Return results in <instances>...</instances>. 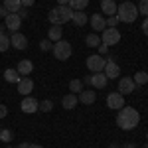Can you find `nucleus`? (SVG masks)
Listing matches in <instances>:
<instances>
[{
    "label": "nucleus",
    "instance_id": "obj_17",
    "mask_svg": "<svg viewBox=\"0 0 148 148\" xmlns=\"http://www.w3.org/2000/svg\"><path fill=\"white\" fill-rule=\"evenodd\" d=\"M107 83H109V79H107V75L105 73H93L91 75V85L93 89H105L107 87Z\"/></svg>",
    "mask_w": 148,
    "mask_h": 148
},
{
    "label": "nucleus",
    "instance_id": "obj_14",
    "mask_svg": "<svg viewBox=\"0 0 148 148\" xmlns=\"http://www.w3.org/2000/svg\"><path fill=\"white\" fill-rule=\"evenodd\" d=\"M16 71H18L20 75H24V77H28V75L34 71V61H32V59H20L18 65H16Z\"/></svg>",
    "mask_w": 148,
    "mask_h": 148
},
{
    "label": "nucleus",
    "instance_id": "obj_16",
    "mask_svg": "<svg viewBox=\"0 0 148 148\" xmlns=\"http://www.w3.org/2000/svg\"><path fill=\"white\" fill-rule=\"evenodd\" d=\"M77 99H79V103H83V105H93V103L97 101V93H95V89H83V91L77 95Z\"/></svg>",
    "mask_w": 148,
    "mask_h": 148
},
{
    "label": "nucleus",
    "instance_id": "obj_50",
    "mask_svg": "<svg viewBox=\"0 0 148 148\" xmlns=\"http://www.w3.org/2000/svg\"><path fill=\"white\" fill-rule=\"evenodd\" d=\"M146 93H148V91H146Z\"/></svg>",
    "mask_w": 148,
    "mask_h": 148
},
{
    "label": "nucleus",
    "instance_id": "obj_9",
    "mask_svg": "<svg viewBox=\"0 0 148 148\" xmlns=\"http://www.w3.org/2000/svg\"><path fill=\"white\" fill-rule=\"evenodd\" d=\"M16 85H18V93L24 95V97L32 95V91H34V79L32 77H22Z\"/></svg>",
    "mask_w": 148,
    "mask_h": 148
},
{
    "label": "nucleus",
    "instance_id": "obj_1",
    "mask_svg": "<svg viewBox=\"0 0 148 148\" xmlns=\"http://www.w3.org/2000/svg\"><path fill=\"white\" fill-rule=\"evenodd\" d=\"M138 123H140V113L134 107H123V109H119L116 125H119L121 130H132V128L138 126Z\"/></svg>",
    "mask_w": 148,
    "mask_h": 148
},
{
    "label": "nucleus",
    "instance_id": "obj_41",
    "mask_svg": "<svg viewBox=\"0 0 148 148\" xmlns=\"http://www.w3.org/2000/svg\"><path fill=\"white\" fill-rule=\"evenodd\" d=\"M57 4H59V6H67L69 0H57Z\"/></svg>",
    "mask_w": 148,
    "mask_h": 148
},
{
    "label": "nucleus",
    "instance_id": "obj_21",
    "mask_svg": "<svg viewBox=\"0 0 148 148\" xmlns=\"http://www.w3.org/2000/svg\"><path fill=\"white\" fill-rule=\"evenodd\" d=\"M61 36H63V28H61V26H51L49 32H47V40L56 44V42L61 40Z\"/></svg>",
    "mask_w": 148,
    "mask_h": 148
},
{
    "label": "nucleus",
    "instance_id": "obj_34",
    "mask_svg": "<svg viewBox=\"0 0 148 148\" xmlns=\"http://www.w3.org/2000/svg\"><path fill=\"white\" fill-rule=\"evenodd\" d=\"M6 114H8V107H6V105H2V103H0V119H4V116H6Z\"/></svg>",
    "mask_w": 148,
    "mask_h": 148
},
{
    "label": "nucleus",
    "instance_id": "obj_37",
    "mask_svg": "<svg viewBox=\"0 0 148 148\" xmlns=\"http://www.w3.org/2000/svg\"><path fill=\"white\" fill-rule=\"evenodd\" d=\"M20 2H22L24 8H30V6H34V4H36V0H20Z\"/></svg>",
    "mask_w": 148,
    "mask_h": 148
},
{
    "label": "nucleus",
    "instance_id": "obj_6",
    "mask_svg": "<svg viewBox=\"0 0 148 148\" xmlns=\"http://www.w3.org/2000/svg\"><path fill=\"white\" fill-rule=\"evenodd\" d=\"M121 42V32L116 30V28H105L103 30V36H101V44L105 46H116Z\"/></svg>",
    "mask_w": 148,
    "mask_h": 148
},
{
    "label": "nucleus",
    "instance_id": "obj_27",
    "mask_svg": "<svg viewBox=\"0 0 148 148\" xmlns=\"http://www.w3.org/2000/svg\"><path fill=\"white\" fill-rule=\"evenodd\" d=\"M132 81H134L136 85H146L148 83V73L146 71H136L134 77H132Z\"/></svg>",
    "mask_w": 148,
    "mask_h": 148
},
{
    "label": "nucleus",
    "instance_id": "obj_46",
    "mask_svg": "<svg viewBox=\"0 0 148 148\" xmlns=\"http://www.w3.org/2000/svg\"><path fill=\"white\" fill-rule=\"evenodd\" d=\"M142 148H148V140H146V144H144V146H142Z\"/></svg>",
    "mask_w": 148,
    "mask_h": 148
},
{
    "label": "nucleus",
    "instance_id": "obj_10",
    "mask_svg": "<svg viewBox=\"0 0 148 148\" xmlns=\"http://www.w3.org/2000/svg\"><path fill=\"white\" fill-rule=\"evenodd\" d=\"M4 26H6V30H10L12 34H14V32L20 30V26H22V18H20L18 14H8V16L4 18Z\"/></svg>",
    "mask_w": 148,
    "mask_h": 148
},
{
    "label": "nucleus",
    "instance_id": "obj_48",
    "mask_svg": "<svg viewBox=\"0 0 148 148\" xmlns=\"http://www.w3.org/2000/svg\"><path fill=\"white\" fill-rule=\"evenodd\" d=\"M6 148H12V146H6Z\"/></svg>",
    "mask_w": 148,
    "mask_h": 148
},
{
    "label": "nucleus",
    "instance_id": "obj_49",
    "mask_svg": "<svg viewBox=\"0 0 148 148\" xmlns=\"http://www.w3.org/2000/svg\"><path fill=\"white\" fill-rule=\"evenodd\" d=\"M0 130H2V128H0Z\"/></svg>",
    "mask_w": 148,
    "mask_h": 148
},
{
    "label": "nucleus",
    "instance_id": "obj_29",
    "mask_svg": "<svg viewBox=\"0 0 148 148\" xmlns=\"http://www.w3.org/2000/svg\"><path fill=\"white\" fill-rule=\"evenodd\" d=\"M40 111H44V113H49V111H53V101L51 99H46V101L40 103Z\"/></svg>",
    "mask_w": 148,
    "mask_h": 148
},
{
    "label": "nucleus",
    "instance_id": "obj_2",
    "mask_svg": "<svg viewBox=\"0 0 148 148\" xmlns=\"http://www.w3.org/2000/svg\"><path fill=\"white\" fill-rule=\"evenodd\" d=\"M71 16H73V10L69 8V6H59L57 4L56 8H51L49 14H47V20L51 26H63L65 22L71 20Z\"/></svg>",
    "mask_w": 148,
    "mask_h": 148
},
{
    "label": "nucleus",
    "instance_id": "obj_45",
    "mask_svg": "<svg viewBox=\"0 0 148 148\" xmlns=\"http://www.w3.org/2000/svg\"><path fill=\"white\" fill-rule=\"evenodd\" d=\"M109 148H119V146H116V144H109Z\"/></svg>",
    "mask_w": 148,
    "mask_h": 148
},
{
    "label": "nucleus",
    "instance_id": "obj_4",
    "mask_svg": "<svg viewBox=\"0 0 148 148\" xmlns=\"http://www.w3.org/2000/svg\"><path fill=\"white\" fill-rule=\"evenodd\" d=\"M51 51H53V57L56 59H59V61H65V59H69L71 57V53H73V47H71V44H69L67 40H59V42H56L53 44V47H51Z\"/></svg>",
    "mask_w": 148,
    "mask_h": 148
},
{
    "label": "nucleus",
    "instance_id": "obj_18",
    "mask_svg": "<svg viewBox=\"0 0 148 148\" xmlns=\"http://www.w3.org/2000/svg\"><path fill=\"white\" fill-rule=\"evenodd\" d=\"M77 103H79V99H77V95H75V93H69V95H63V97H61V107H63L65 111L75 109V107H77Z\"/></svg>",
    "mask_w": 148,
    "mask_h": 148
},
{
    "label": "nucleus",
    "instance_id": "obj_23",
    "mask_svg": "<svg viewBox=\"0 0 148 148\" xmlns=\"http://www.w3.org/2000/svg\"><path fill=\"white\" fill-rule=\"evenodd\" d=\"M4 79L8 81V83H18V81L22 79V77H20V73H18L16 69L8 67V69H6V71H4Z\"/></svg>",
    "mask_w": 148,
    "mask_h": 148
},
{
    "label": "nucleus",
    "instance_id": "obj_39",
    "mask_svg": "<svg viewBox=\"0 0 148 148\" xmlns=\"http://www.w3.org/2000/svg\"><path fill=\"white\" fill-rule=\"evenodd\" d=\"M142 32L144 36H148V18H144V22H142Z\"/></svg>",
    "mask_w": 148,
    "mask_h": 148
},
{
    "label": "nucleus",
    "instance_id": "obj_12",
    "mask_svg": "<svg viewBox=\"0 0 148 148\" xmlns=\"http://www.w3.org/2000/svg\"><path fill=\"white\" fill-rule=\"evenodd\" d=\"M134 89H136V83L132 81V77H123V79H119V93H121V95H130Z\"/></svg>",
    "mask_w": 148,
    "mask_h": 148
},
{
    "label": "nucleus",
    "instance_id": "obj_33",
    "mask_svg": "<svg viewBox=\"0 0 148 148\" xmlns=\"http://www.w3.org/2000/svg\"><path fill=\"white\" fill-rule=\"evenodd\" d=\"M116 24H119L116 14H114V16H109V20H107V28H116Z\"/></svg>",
    "mask_w": 148,
    "mask_h": 148
},
{
    "label": "nucleus",
    "instance_id": "obj_47",
    "mask_svg": "<svg viewBox=\"0 0 148 148\" xmlns=\"http://www.w3.org/2000/svg\"><path fill=\"white\" fill-rule=\"evenodd\" d=\"M146 138H148V132H146Z\"/></svg>",
    "mask_w": 148,
    "mask_h": 148
},
{
    "label": "nucleus",
    "instance_id": "obj_20",
    "mask_svg": "<svg viewBox=\"0 0 148 148\" xmlns=\"http://www.w3.org/2000/svg\"><path fill=\"white\" fill-rule=\"evenodd\" d=\"M101 12L107 16H114L116 14V4L114 0H101Z\"/></svg>",
    "mask_w": 148,
    "mask_h": 148
},
{
    "label": "nucleus",
    "instance_id": "obj_25",
    "mask_svg": "<svg viewBox=\"0 0 148 148\" xmlns=\"http://www.w3.org/2000/svg\"><path fill=\"white\" fill-rule=\"evenodd\" d=\"M67 6L71 10H85V8L89 6V0H69Z\"/></svg>",
    "mask_w": 148,
    "mask_h": 148
},
{
    "label": "nucleus",
    "instance_id": "obj_44",
    "mask_svg": "<svg viewBox=\"0 0 148 148\" xmlns=\"http://www.w3.org/2000/svg\"><path fill=\"white\" fill-rule=\"evenodd\" d=\"M30 148H44V146H40V144H30Z\"/></svg>",
    "mask_w": 148,
    "mask_h": 148
},
{
    "label": "nucleus",
    "instance_id": "obj_3",
    "mask_svg": "<svg viewBox=\"0 0 148 148\" xmlns=\"http://www.w3.org/2000/svg\"><path fill=\"white\" fill-rule=\"evenodd\" d=\"M116 18L123 24H132L138 18V6L132 2H123L116 6Z\"/></svg>",
    "mask_w": 148,
    "mask_h": 148
},
{
    "label": "nucleus",
    "instance_id": "obj_15",
    "mask_svg": "<svg viewBox=\"0 0 148 148\" xmlns=\"http://www.w3.org/2000/svg\"><path fill=\"white\" fill-rule=\"evenodd\" d=\"M103 73L107 75V79H116V77L121 75V67H119L116 61H107V65H105V69H103Z\"/></svg>",
    "mask_w": 148,
    "mask_h": 148
},
{
    "label": "nucleus",
    "instance_id": "obj_35",
    "mask_svg": "<svg viewBox=\"0 0 148 148\" xmlns=\"http://www.w3.org/2000/svg\"><path fill=\"white\" fill-rule=\"evenodd\" d=\"M18 16H20L22 20H24V18H28V16H30V14H28V8H24V6H22V8L18 10Z\"/></svg>",
    "mask_w": 148,
    "mask_h": 148
},
{
    "label": "nucleus",
    "instance_id": "obj_7",
    "mask_svg": "<svg viewBox=\"0 0 148 148\" xmlns=\"http://www.w3.org/2000/svg\"><path fill=\"white\" fill-rule=\"evenodd\" d=\"M20 109H22V113H26V114H34L36 111H40V101L34 99L32 95H28V97H24V99H22Z\"/></svg>",
    "mask_w": 148,
    "mask_h": 148
},
{
    "label": "nucleus",
    "instance_id": "obj_43",
    "mask_svg": "<svg viewBox=\"0 0 148 148\" xmlns=\"http://www.w3.org/2000/svg\"><path fill=\"white\" fill-rule=\"evenodd\" d=\"M18 148H30V144H28V142H22V144H20Z\"/></svg>",
    "mask_w": 148,
    "mask_h": 148
},
{
    "label": "nucleus",
    "instance_id": "obj_19",
    "mask_svg": "<svg viewBox=\"0 0 148 148\" xmlns=\"http://www.w3.org/2000/svg\"><path fill=\"white\" fill-rule=\"evenodd\" d=\"M71 22L75 24L77 28H81V26H85V24L89 22V18H87V14L83 10H73V16H71Z\"/></svg>",
    "mask_w": 148,
    "mask_h": 148
},
{
    "label": "nucleus",
    "instance_id": "obj_13",
    "mask_svg": "<svg viewBox=\"0 0 148 148\" xmlns=\"http://www.w3.org/2000/svg\"><path fill=\"white\" fill-rule=\"evenodd\" d=\"M89 22H91L93 32H103V30L107 28V20H105L103 14H93L91 18H89Z\"/></svg>",
    "mask_w": 148,
    "mask_h": 148
},
{
    "label": "nucleus",
    "instance_id": "obj_38",
    "mask_svg": "<svg viewBox=\"0 0 148 148\" xmlns=\"http://www.w3.org/2000/svg\"><path fill=\"white\" fill-rule=\"evenodd\" d=\"M8 14H10V12H8L6 8H4V6H2V4H0V18H6Z\"/></svg>",
    "mask_w": 148,
    "mask_h": 148
},
{
    "label": "nucleus",
    "instance_id": "obj_32",
    "mask_svg": "<svg viewBox=\"0 0 148 148\" xmlns=\"http://www.w3.org/2000/svg\"><path fill=\"white\" fill-rule=\"evenodd\" d=\"M51 47H53V44H51L49 40H42V42H40V49H42V51H51Z\"/></svg>",
    "mask_w": 148,
    "mask_h": 148
},
{
    "label": "nucleus",
    "instance_id": "obj_5",
    "mask_svg": "<svg viewBox=\"0 0 148 148\" xmlns=\"http://www.w3.org/2000/svg\"><path fill=\"white\" fill-rule=\"evenodd\" d=\"M87 69L91 71V73H101L103 69H105V65H107V57L99 56V53H93V56L87 57Z\"/></svg>",
    "mask_w": 148,
    "mask_h": 148
},
{
    "label": "nucleus",
    "instance_id": "obj_31",
    "mask_svg": "<svg viewBox=\"0 0 148 148\" xmlns=\"http://www.w3.org/2000/svg\"><path fill=\"white\" fill-rule=\"evenodd\" d=\"M138 14H142V16L148 18V0H140V4H138Z\"/></svg>",
    "mask_w": 148,
    "mask_h": 148
},
{
    "label": "nucleus",
    "instance_id": "obj_24",
    "mask_svg": "<svg viewBox=\"0 0 148 148\" xmlns=\"http://www.w3.org/2000/svg\"><path fill=\"white\" fill-rule=\"evenodd\" d=\"M99 44H101V38H99V34H97V32L87 34V38H85V46H89V47H99Z\"/></svg>",
    "mask_w": 148,
    "mask_h": 148
},
{
    "label": "nucleus",
    "instance_id": "obj_30",
    "mask_svg": "<svg viewBox=\"0 0 148 148\" xmlns=\"http://www.w3.org/2000/svg\"><path fill=\"white\" fill-rule=\"evenodd\" d=\"M12 130H8V128H2V130H0V140H2V142H10L12 140Z\"/></svg>",
    "mask_w": 148,
    "mask_h": 148
},
{
    "label": "nucleus",
    "instance_id": "obj_28",
    "mask_svg": "<svg viewBox=\"0 0 148 148\" xmlns=\"http://www.w3.org/2000/svg\"><path fill=\"white\" fill-rule=\"evenodd\" d=\"M10 46V36H6L4 32H0V53H4Z\"/></svg>",
    "mask_w": 148,
    "mask_h": 148
},
{
    "label": "nucleus",
    "instance_id": "obj_42",
    "mask_svg": "<svg viewBox=\"0 0 148 148\" xmlns=\"http://www.w3.org/2000/svg\"><path fill=\"white\" fill-rule=\"evenodd\" d=\"M123 148H136V146H134L132 142H125V144H123Z\"/></svg>",
    "mask_w": 148,
    "mask_h": 148
},
{
    "label": "nucleus",
    "instance_id": "obj_36",
    "mask_svg": "<svg viewBox=\"0 0 148 148\" xmlns=\"http://www.w3.org/2000/svg\"><path fill=\"white\" fill-rule=\"evenodd\" d=\"M109 51V46H105V44H99V56H105Z\"/></svg>",
    "mask_w": 148,
    "mask_h": 148
},
{
    "label": "nucleus",
    "instance_id": "obj_11",
    "mask_svg": "<svg viewBox=\"0 0 148 148\" xmlns=\"http://www.w3.org/2000/svg\"><path fill=\"white\" fill-rule=\"evenodd\" d=\"M10 46L14 47V49H26L28 47V38L24 34H20V32H14V34L10 36Z\"/></svg>",
    "mask_w": 148,
    "mask_h": 148
},
{
    "label": "nucleus",
    "instance_id": "obj_22",
    "mask_svg": "<svg viewBox=\"0 0 148 148\" xmlns=\"http://www.w3.org/2000/svg\"><path fill=\"white\" fill-rule=\"evenodd\" d=\"M2 6L10 12V14H18V10L22 8V2L20 0H2Z\"/></svg>",
    "mask_w": 148,
    "mask_h": 148
},
{
    "label": "nucleus",
    "instance_id": "obj_26",
    "mask_svg": "<svg viewBox=\"0 0 148 148\" xmlns=\"http://www.w3.org/2000/svg\"><path fill=\"white\" fill-rule=\"evenodd\" d=\"M69 91L75 93V95H79V93L83 91V81L81 79H71L69 81Z\"/></svg>",
    "mask_w": 148,
    "mask_h": 148
},
{
    "label": "nucleus",
    "instance_id": "obj_8",
    "mask_svg": "<svg viewBox=\"0 0 148 148\" xmlns=\"http://www.w3.org/2000/svg\"><path fill=\"white\" fill-rule=\"evenodd\" d=\"M107 107H109V109H113V111L123 109V107H125V95H121L119 91L111 93V95L107 97Z\"/></svg>",
    "mask_w": 148,
    "mask_h": 148
},
{
    "label": "nucleus",
    "instance_id": "obj_40",
    "mask_svg": "<svg viewBox=\"0 0 148 148\" xmlns=\"http://www.w3.org/2000/svg\"><path fill=\"white\" fill-rule=\"evenodd\" d=\"M81 81H83V85H91V75H87L85 79H81Z\"/></svg>",
    "mask_w": 148,
    "mask_h": 148
}]
</instances>
